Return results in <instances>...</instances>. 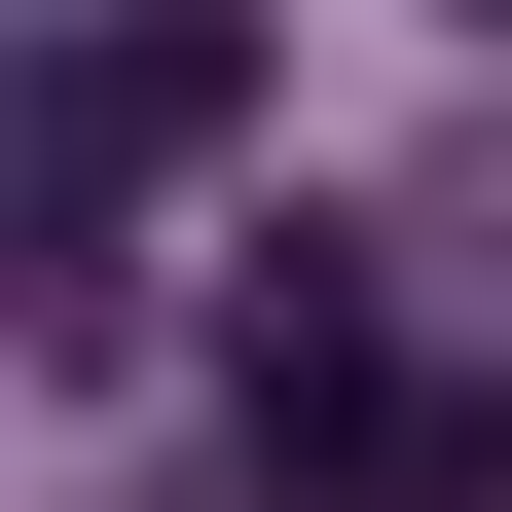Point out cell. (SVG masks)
Wrapping results in <instances>:
<instances>
[{
  "label": "cell",
  "mask_w": 512,
  "mask_h": 512,
  "mask_svg": "<svg viewBox=\"0 0 512 512\" xmlns=\"http://www.w3.org/2000/svg\"><path fill=\"white\" fill-rule=\"evenodd\" d=\"M476 37H512V0H476Z\"/></svg>",
  "instance_id": "cell-2"
},
{
  "label": "cell",
  "mask_w": 512,
  "mask_h": 512,
  "mask_svg": "<svg viewBox=\"0 0 512 512\" xmlns=\"http://www.w3.org/2000/svg\"><path fill=\"white\" fill-rule=\"evenodd\" d=\"M220 110H256V0H74V74H37V293H74Z\"/></svg>",
  "instance_id": "cell-1"
}]
</instances>
